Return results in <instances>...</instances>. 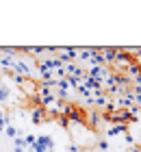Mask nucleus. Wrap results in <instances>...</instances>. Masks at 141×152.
<instances>
[{"label": "nucleus", "mask_w": 141, "mask_h": 152, "mask_svg": "<svg viewBox=\"0 0 141 152\" xmlns=\"http://www.w3.org/2000/svg\"><path fill=\"white\" fill-rule=\"evenodd\" d=\"M7 74H9L11 83H15L18 87H26V78H24V76H20V74H13V72H7Z\"/></svg>", "instance_id": "ddd939ff"}, {"label": "nucleus", "mask_w": 141, "mask_h": 152, "mask_svg": "<svg viewBox=\"0 0 141 152\" xmlns=\"http://www.w3.org/2000/svg\"><path fill=\"white\" fill-rule=\"evenodd\" d=\"M67 152H80V148L76 146V143H69V146H67Z\"/></svg>", "instance_id": "aec40b11"}, {"label": "nucleus", "mask_w": 141, "mask_h": 152, "mask_svg": "<svg viewBox=\"0 0 141 152\" xmlns=\"http://www.w3.org/2000/svg\"><path fill=\"white\" fill-rule=\"evenodd\" d=\"M102 120V115L98 109H94V111H89V113H85V124H89L91 128H98V124H100Z\"/></svg>", "instance_id": "0eeeda50"}, {"label": "nucleus", "mask_w": 141, "mask_h": 152, "mask_svg": "<svg viewBox=\"0 0 141 152\" xmlns=\"http://www.w3.org/2000/svg\"><path fill=\"white\" fill-rule=\"evenodd\" d=\"M2 133L7 135V137H9V139L13 141V139H15V137H18V128L15 126H13V124H7V126H4V130H2Z\"/></svg>", "instance_id": "2eb2a0df"}, {"label": "nucleus", "mask_w": 141, "mask_h": 152, "mask_svg": "<svg viewBox=\"0 0 141 152\" xmlns=\"http://www.w3.org/2000/svg\"><path fill=\"white\" fill-rule=\"evenodd\" d=\"M63 117H67V122H72L74 126H85V111H83L80 107L65 104V111H63Z\"/></svg>", "instance_id": "f257e3e1"}, {"label": "nucleus", "mask_w": 141, "mask_h": 152, "mask_svg": "<svg viewBox=\"0 0 141 152\" xmlns=\"http://www.w3.org/2000/svg\"><path fill=\"white\" fill-rule=\"evenodd\" d=\"M126 133H128L126 124H111L107 128V137H117V135H126Z\"/></svg>", "instance_id": "1a4fd4ad"}, {"label": "nucleus", "mask_w": 141, "mask_h": 152, "mask_svg": "<svg viewBox=\"0 0 141 152\" xmlns=\"http://www.w3.org/2000/svg\"><path fill=\"white\" fill-rule=\"evenodd\" d=\"M56 122H59V126H61V128H67V126H69L67 117H63V115H61V117H56Z\"/></svg>", "instance_id": "a211bd4d"}, {"label": "nucleus", "mask_w": 141, "mask_h": 152, "mask_svg": "<svg viewBox=\"0 0 141 152\" xmlns=\"http://www.w3.org/2000/svg\"><path fill=\"white\" fill-rule=\"evenodd\" d=\"M89 65H104V59H102V52H100V48H94V50H91Z\"/></svg>", "instance_id": "9d476101"}, {"label": "nucleus", "mask_w": 141, "mask_h": 152, "mask_svg": "<svg viewBox=\"0 0 141 152\" xmlns=\"http://www.w3.org/2000/svg\"><path fill=\"white\" fill-rule=\"evenodd\" d=\"M109 74H111V67H107V65H91L89 70H87V76H89V78L100 80L102 85H104V80L109 78Z\"/></svg>", "instance_id": "7ed1b4c3"}, {"label": "nucleus", "mask_w": 141, "mask_h": 152, "mask_svg": "<svg viewBox=\"0 0 141 152\" xmlns=\"http://www.w3.org/2000/svg\"><path fill=\"white\" fill-rule=\"evenodd\" d=\"M91 50H94V48H78V57H76V61L89 63V59H91Z\"/></svg>", "instance_id": "f8f14e48"}, {"label": "nucleus", "mask_w": 141, "mask_h": 152, "mask_svg": "<svg viewBox=\"0 0 141 152\" xmlns=\"http://www.w3.org/2000/svg\"><path fill=\"white\" fill-rule=\"evenodd\" d=\"M124 141L128 143V146H135V141H132V135H130V133H126V135H124Z\"/></svg>", "instance_id": "6ab92c4d"}, {"label": "nucleus", "mask_w": 141, "mask_h": 152, "mask_svg": "<svg viewBox=\"0 0 141 152\" xmlns=\"http://www.w3.org/2000/svg\"><path fill=\"white\" fill-rule=\"evenodd\" d=\"M56 57L61 59V63H76L78 57V48H56Z\"/></svg>", "instance_id": "20e7f679"}, {"label": "nucleus", "mask_w": 141, "mask_h": 152, "mask_svg": "<svg viewBox=\"0 0 141 152\" xmlns=\"http://www.w3.org/2000/svg\"><path fill=\"white\" fill-rule=\"evenodd\" d=\"M102 52V59H104V65H113L115 63V54H117V48H100Z\"/></svg>", "instance_id": "6e6552de"}, {"label": "nucleus", "mask_w": 141, "mask_h": 152, "mask_svg": "<svg viewBox=\"0 0 141 152\" xmlns=\"http://www.w3.org/2000/svg\"><path fill=\"white\" fill-rule=\"evenodd\" d=\"M80 152H87V150H80Z\"/></svg>", "instance_id": "412c9836"}, {"label": "nucleus", "mask_w": 141, "mask_h": 152, "mask_svg": "<svg viewBox=\"0 0 141 152\" xmlns=\"http://www.w3.org/2000/svg\"><path fill=\"white\" fill-rule=\"evenodd\" d=\"M22 139H24V146H26V150H31V148L35 146V141H37V135L28 133V135H24V137H22Z\"/></svg>", "instance_id": "dca6fc26"}, {"label": "nucleus", "mask_w": 141, "mask_h": 152, "mask_svg": "<svg viewBox=\"0 0 141 152\" xmlns=\"http://www.w3.org/2000/svg\"><path fill=\"white\" fill-rule=\"evenodd\" d=\"M54 150V137L50 135H37V141L28 152H52Z\"/></svg>", "instance_id": "f03ea898"}, {"label": "nucleus", "mask_w": 141, "mask_h": 152, "mask_svg": "<svg viewBox=\"0 0 141 152\" xmlns=\"http://www.w3.org/2000/svg\"><path fill=\"white\" fill-rule=\"evenodd\" d=\"M9 98H11V87L2 83V85H0V102H7Z\"/></svg>", "instance_id": "4468645a"}, {"label": "nucleus", "mask_w": 141, "mask_h": 152, "mask_svg": "<svg viewBox=\"0 0 141 152\" xmlns=\"http://www.w3.org/2000/svg\"><path fill=\"white\" fill-rule=\"evenodd\" d=\"M31 122L33 124H44L46 122V109H41V107H31Z\"/></svg>", "instance_id": "423d86ee"}, {"label": "nucleus", "mask_w": 141, "mask_h": 152, "mask_svg": "<svg viewBox=\"0 0 141 152\" xmlns=\"http://www.w3.org/2000/svg\"><path fill=\"white\" fill-rule=\"evenodd\" d=\"M37 65H41V67H46V70H50V72H56V70H61L63 67V63H61V59L56 57V54H46L44 59L39 61Z\"/></svg>", "instance_id": "39448f33"}, {"label": "nucleus", "mask_w": 141, "mask_h": 152, "mask_svg": "<svg viewBox=\"0 0 141 152\" xmlns=\"http://www.w3.org/2000/svg\"><path fill=\"white\" fill-rule=\"evenodd\" d=\"M98 150H100V152H109V141L100 139V141H98Z\"/></svg>", "instance_id": "f3484780"}, {"label": "nucleus", "mask_w": 141, "mask_h": 152, "mask_svg": "<svg viewBox=\"0 0 141 152\" xmlns=\"http://www.w3.org/2000/svg\"><path fill=\"white\" fill-rule=\"evenodd\" d=\"M124 72H126V76H128L130 80H135L137 76L141 74V67H139L137 63H132V65H128V67H124Z\"/></svg>", "instance_id": "9b49d317"}]
</instances>
